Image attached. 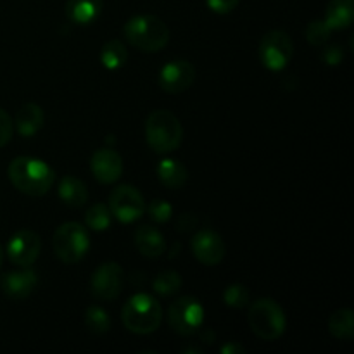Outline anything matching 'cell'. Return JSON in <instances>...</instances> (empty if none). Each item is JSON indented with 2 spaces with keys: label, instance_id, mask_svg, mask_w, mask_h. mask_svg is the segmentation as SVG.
Masks as SVG:
<instances>
[{
  "label": "cell",
  "instance_id": "cell-1",
  "mask_svg": "<svg viewBox=\"0 0 354 354\" xmlns=\"http://www.w3.org/2000/svg\"><path fill=\"white\" fill-rule=\"evenodd\" d=\"M10 183L30 197H41L54 185L55 173L45 161L30 156L12 159L7 168Z\"/></svg>",
  "mask_w": 354,
  "mask_h": 354
},
{
  "label": "cell",
  "instance_id": "cell-2",
  "mask_svg": "<svg viewBox=\"0 0 354 354\" xmlns=\"http://www.w3.org/2000/svg\"><path fill=\"white\" fill-rule=\"evenodd\" d=\"M124 37L142 52L154 54L169 41V30L165 21L152 14H137L124 23Z\"/></svg>",
  "mask_w": 354,
  "mask_h": 354
},
{
  "label": "cell",
  "instance_id": "cell-3",
  "mask_svg": "<svg viewBox=\"0 0 354 354\" xmlns=\"http://www.w3.org/2000/svg\"><path fill=\"white\" fill-rule=\"evenodd\" d=\"M121 320L127 330L137 335L152 334L159 328L162 320L161 303L151 294H135L124 303Z\"/></svg>",
  "mask_w": 354,
  "mask_h": 354
},
{
  "label": "cell",
  "instance_id": "cell-4",
  "mask_svg": "<svg viewBox=\"0 0 354 354\" xmlns=\"http://www.w3.org/2000/svg\"><path fill=\"white\" fill-rule=\"evenodd\" d=\"M183 128L178 118L166 109H158L145 120V140L158 154H169L182 144Z\"/></svg>",
  "mask_w": 354,
  "mask_h": 354
},
{
  "label": "cell",
  "instance_id": "cell-5",
  "mask_svg": "<svg viewBox=\"0 0 354 354\" xmlns=\"http://www.w3.org/2000/svg\"><path fill=\"white\" fill-rule=\"evenodd\" d=\"M248 322L254 335L263 341H277L286 334L287 317L279 303L270 297L254 301L249 308Z\"/></svg>",
  "mask_w": 354,
  "mask_h": 354
},
{
  "label": "cell",
  "instance_id": "cell-6",
  "mask_svg": "<svg viewBox=\"0 0 354 354\" xmlns=\"http://www.w3.org/2000/svg\"><path fill=\"white\" fill-rule=\"evenodd\" d=\"M54 252L62 263L66 265H75L80 263L90 251V235L83 225L69 221V223L61 225L54 232L52 239Z\"/></svg>",
  "mask_w": 354,
  "mask_h": 354
},
{
  "label": "cell",
  "instance_id": "cell-7",
  "mask_svg": "<svg viewBox=\"0 0 354 354\" xmlns=\"http://www.w3.org/2000/svg\"><path fill=\"white\" fill-rule=\"evenodd\" d=\"M258 55L261 64L268 71H282L289 66L294 57L292 38L286 31L273 30L268 31L259 41Z\"/></svg>",
  "mask_w": 354,
  "mask_h": 354
},
{
  "label": "cell",
  "instance_id": "cell-8",
  "mask_svg": "<svg viewBox=\"0 0 354 354\" xmlns=\"http://www.w3.org/2000/svg\"><path fill=\"white\" fill-rule=\"evenodd\" d=\"M169 327L183 337L197 334L204 324V306L194 296L176 299L168 311Z\"/></svg>",
  "mask_w": 354,
  "mask_h": 354
},
{
  "label": "cell",
  "instance_id": "cell-9",
  "mask_svg": "<svg viewBox=\"0 0 354 354\" xmlns=\"http://www.w3.org/2000/svg\"><path fill=\"white\" fill-rule=\"evenodd\" d=\"M111 214L116 218L120 223H133L140 220L145 213V201L140 190L133 185H118L109 196Z\"/></svg>",
  "mask_w": 354,
  "mask_h": 354
},
{
  "label": "cell",
  "instance_id": "cell-10",
  "mask_svg": "<svg viewBox=\"0 0 354 354\" xmlns=\"http://www.w3.org/2000/svg\"><path fill=\"white\" fill-rule=\"evenodd\" d=\"M124 286V273L118 263H104L90 277V292L99 301L116 299Z\"/></svg>",
  "mask_w": 354,
  "mask_h": 354
},
{
  "label": "cell",
  "instance_id": "cell-11",
  "mask_svg": "<svg viewBox=\"0 0 354 354\" xmlns=\"http://www.w3.org/2000/svg\"><path fill=\"white\" fill-rule=\"evenodd\" d=\"M41 251L40 235L33 230H17L7 242V258L16 266H31Z\"/></svg>",
  "mask_w": 354,
  "mask_h": 354
},
{
  "label": "cell",
  "instance_id": "cell-12",
  "mask_svg": "<svg viewBox=\"0 0 354 354\" xmlns=\"http://www.w3.org/2000/svg\"><path fill=\"white\" fill-rule=\"evenodd\" d=\"M196 80V69H194L192 62L183 61V59H176V61H169L159 69L158 83L161 90L166 93H182L189 88Z\"/></svg>",
  "mask_w": 354,
  "mask_h": 354
},
{
  "label": "cell",
  "instance_id": "cell-13",
  "mask_svg": "<svg viewBox=\"0 0 354 354\" xmlns=\"http://www.w3.org/2000/svg\"><path fill=\"white\" fill-rule=\"evenodd\" d=\"M192 252L197 261L203 265L216 266L223 261L227 248L218 232L204 228L192 237Z\"/></svg>",
  "mask_w": 354,
  "mask_h": 354
},
{
  "label": "cell",
  "instance_id": "cell-14",
  "mask_svg": "<svg viewBox=\"0 0 354 354\" xmlns=\"http://www.w3.org/2000/svg\"><path fill=\"white\" fill-rule=\"evenodd\" d=\"M90 169L97 182L111 185V183H116L123 175V159L114 149L102 147L93 152L90 158Z\"/></svg>",
  "mask_w": 354,
  "mask_h": 354
},
{
  "label": "cell",
  "instance_id": "cell-15",
  "mask_svg": "<svg viewBox=\"0 0 354 354\" xmlns=\"http://www.w3.org/2000/svg\"><path fill=\"white\" fill-rule=\"evenodd\" d=\"M38 286V275L30 266H21V270L3 273L0 279V287L7 297L14 301H24L33 294Z\"/></svg>",
  "mask_w": 354,
  "mask_h": 354
},
{
  "label": "cell",
  "instance_id": "cell-16",
  "mask_svg": "<svg viewBox=\"0 0 354 354\" xmlns=\"http://www.w3.org/2000/svg\"><path fill=\"white\" fill-rule=\"evenodd\" d=\"M135 248L138 249L142 256L149 259H156L159 256L165 254L166 251V241L165 235L151 225H144L135 232Z\"/></svg>",
  "mask_w": 354,
  "mask_h": 354
},
{
  "label": "cell",
  "instance_id": "cell-17",
  "mask_svg": "<svg viewBox=\"0 0 354 354\" xmlns=\"http://www.w3.org/2000/svg\"><path fill=\"white\" fill-rule=\"evenodd\" d=\"M44 111H41V107L38 104L33 102H28L23 107H19V111L16 114V120H14L16 131L24 138L35 137L44 128Z\"/></svg>",
  "mask_w": 354,
  "mask_h": 354
},
{
  "label": "cell",
  "instance_id": "cell-18",
  "mask_svg": "<svg viewBox=\"0 0 354 354\" xmlns=\"http://www.w3.org/2000/svg\"><path fill=\"white\" fill-rule=\"evenodd\" d=\"M102 0H68L66 16L71 23L88 26L99 19V16L102 14Z\"/></svg>",
  "mask_w": 354,
  "mask_h": 354
},
{
  "label": "cell",
  "instance_id": "cell-19",
  "mask_svg": "<svg viewBox=\"0 0 354 354\" xmlns=\"http://www.w3.org/2000/svg\"><path fill=\"white\" fill-rule=\"evenodd\" d=\"M59 199L69 207H82L88 201V189L76 176H64L57 187Z\"/></svg>",
  "mask_w": 354,
  "mask_h": 354
},
{
  "label": "cell",
  "instance_id": "cell-20",
  "mask_svg": "<svg viewBox=\"0 0 354 354\" xmlns=\"http://www.w3.org/2000/svg\"><path fill=\"white\" fill-rule=\"evenodd\" d=\"M158 178L166 189L178 190L189 180V171H187V168L180 161L166 158L158 165Z\"/></svg>",
  "mask_w": 354,
  "mask_h": 354
},
{
  "label": "cell",
  "instance_id": "cell-21",
  "mask_svg": "<svg viewBox=\"0 0 354 354\" xmlns=\"http://www.w3.org/2000/svg\"><path fill=\"white\" fill-rule=\"evenodd\" d=\"M324 21L332 30H346L351 26L354 21V0H330Z\"/></svg>",
  "mask_w": 354,
  "mask_h": 354
},
{
  "label": "cell",
  "instance_id": "cell-22",
  "mask_svg": "<svg viewBox=\"0 0 354 354\" xmlns=\"http://www.w3.org/2000/svg\"><path fill=\"white\" fill-rule=\"evenodd\" d=\"M328 330L339 341H353L354 337V315L351 308H341L328 318Z\"/></svg>",
  "mask_w": 354,
  "mask_h": 354
},
{
  "label": "cell",
  "instance_id": "cell-23",
  "mask_svg": "<svg viewBox=\"0 0 354 354\" xmlns=\"http://www.w3.org/2000/svg\"><path fill=\"white\" fill-rule=\"evenodd\" d=\"M128 61V50L124 47V44L118 38L106 41L100 50V62L106 69L109 71H116V69L123 68Z\"/></svg>",
  "mask_w": 354,
  "mask_h": 354
},
{
  "label": "cell",
  "instance_id": "cell-24",
  "mask_svg": "<svg viewBox=\"0 0 354 354\" xmlns=\"http://www.w3.org/2000/svg\"><path fill=\"white\" fill-rule=\"evenodd\" d=\"M111 221H113V214H111L109 206L104 203L93 204L85 214L86 227L93 232H106L111 227Z\"/></svg>",
  "mask_w": 354,
  "mask_h": 354
},
{
  "label": "cell",
  "instance_id": "cell-25",
  "mask_svg": "<svg viewBox=\"0 0 354 354\" xmlns=\"http://www.w3.org/2000/svg\"><path fill=\"white\" fill-rule=\"evenodd\" d=\"M152 289H154V292L158 294V296H173V294L178 292V290L182 289V277H180L178 272H175V270H165V272H161L154 279Z\"/></svg>",
  "mask_w": 354,
  "mask_h": 354
},
{
  "label": "cell",
  "instance_id": "cell-26",
  "mask_svg": "<svg viewBox=\"0 0 354 354\" xmlns=\"http://www.w3.org/2000/svg\"><path fill=\"white\" fill-rule=\"evenodd\" d=\"M85 325L95 335L107 334L111 328V317L100 306H90L85 311Z\"/></svg>",
  "mask_w": 354,
  "mask_h": 354
},
{
  "label": "cell",
  "instance_id": "cell-27",
  "mask_svg": "<svg viewBox=\"0 0 354 354\" xmlns=\"http://www.w3.org/2000/svg\"><path fill=\"white\" fill-rule=\"evenodd\" d=\"M249 299H251L249 289L242 283H232L223 292V303L232 310H242V308L248 306Z\"/></svg>",
  "mask_w": 354,
  "mask_h": 354
},
{
  "label": "cell",
  "instance_id": "cell-28",
  "mask_svg": "<svg viewBox=\"0 0 354 354\" xmlns=\"http://www.w3.org/2000/svg\"><path fill=\"white\" fill-rule=\"evenodd\" d=\"M332 28L324 19H315L306 28V40L315 47H324L332 37Z\"/></svg>",
  "mask_w": 354,
  "mask_h": 354
},
{
  "label": "cell",
  "instance_id": "cell-29",
  "mask_svg": "<svg viewBox=\"0 0 354 354\" xmlns=\"http://www.w3.org/2000/svg\"><path fill=\"white\" fill-rule=\"evenodd\" d=\"M145 211L154 223H168L171 220L173 206L166 199H154L145 206Z\"/></svg>",
  "mask_w": 354,
  "mask_h": 354
},
{
  "label": "cell",
  "instance_id": "cell-30",
  "mask_svg": "<svg viewBox=\"0 0 354 354\" xmlns=\"http://www.w3.org/2000/svg\"><path fill=\"white\" fill-rule=\"evenodd\" d=\"M14 133V121L6 111L0 107V149L6 147L7 144L10 142Z\"/></svg>",
  "mask_w": 354,
  "mask_h": 354
},
{
  "label": "cell",
  "instance_id": "cell-31",
  "mask_svg": "<svg viewBox=\"0 0 354 354\" xmlns=\"http://www.w3.org/2000/svg\"><path fill=\"white\" fill-rule=\"evenodd\" d=\"M322 61L328 66H339L344 61V50L341 45H327L320 54Z\"/></svg>",
  "mask_w": 354,
  "mask_h": 354
},
{
  "label": "cell",
  "instance_id": "cell-32",
  "mask_svg": "<svg viewBox=\"0 0 354 354\" xmlns=\"http://www.w3.org/2000/svg\"><path fill=\"white\" fill-rule=\"evenodd\" d=\"M241 0H206L207 7L216 14H230Z\"/></svg>",
  "mask_w": 354,
  "mask_h": 354
},
{
  "label": "cell",
  "instance_id": "cell-33",
  "mask_svg": "<svg viewBox=\"0 0 354 354\" xmlns=\"http://www.w3.org/2000/svg\"><path fill=\"white\" fill-rule=\"evenodd\" d=\"M176 227H178V232H182V234H187V232H192L194 228L197 227V218L194 216V214H182V216L178 218V221H176Z\"/></svg>",
  "mask_w": 354,
  "mask_h": 354
},
{
  "label": "cell",
  "instance_id": "cell-34",
  "mask_svg": "<svg viewBox=\"0 0 354 354\" xmlns=\"http://www.w3.org/2000/svg\"><path fill=\"white\" fill-rule=\"evenodd\" d=\"M221 353L223 354H244L245 348L244 346L237 344V342H230V344L221 346Z\"/></svg>",
  "mask_w": 354,
  "mask_h": 354
},
{
  "label": "cell",
  "instance_id": "cell-35",
  "mask_svg": "<svg viewBox=\"0 0 354 354\" xmlns=\"http://www.w3.org/2000/svg\"><path fill=\"white\" fill-rule=\"evenodd\" d=\"M2 261H3V251H2V245H0V266H2Z\"/></svg>",
  "mask_w": 354,
  "mask_h": 354
}]
</instances>
